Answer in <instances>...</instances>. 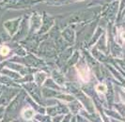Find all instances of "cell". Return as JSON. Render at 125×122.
<instances>
[{"instance_id": "6da1fadb", "label": "cell", "mask_w": 125, "mask_h": 122, "mask_svg": "<svg viewBox=\"0 0 125 122\" xmlns=\"http://www.w3.org/2000/svg\"><path fill=\"white\" fill-rule=\"evenodd\" d=\"M78 71H79V76H80V78L83 80V82H88V79H89V73H88V69H87V67L79 68Z\"/></svg>"}, {"instance_id": "7a4b0ae2", "label": "cell", "mask_w": 125, "mask_h": 122, "mask_svg": "<svg viewBox=\"0 0 125 122\" xmlns=\"http://www.w3.org/2000/svg\"><path fill=\"white\" fill-rule=\"evenodd\" d=\"M96 91L99 93H104L106 92V85L104 84H99L96 85Z\"/></svg>"}, {"instance_id": "3957f363", "label": "cell", "mask_w": 125, "mask_h": 122, "mask_svg": "<svg viewBox=\"0 0 125 122\" xmlns=\"http://www.w3.org/2000/svg\"><path fill=\"white\" fill-rule=\"evenodd\" d=\"M33 115H34V112H33L31 109L25 110V112H24V114H23V116H25L26 119H30L32 116H33Z\"/></svg>"}, {"instance_id": "277c9868", "label": "cell", "mask_w": 125, "mask_h": 122, "mask_svg": "<svg viewBox=\"0 0 125 122\" xmlns=\"http://www.w3.org/2000/svg\"><path fill=\"white\" fill-rule=\"evenodd\" d=\"M9 48L7 47V46H3L2 48L0 49V54L2 55H7L8 54H9Z\"/></svg>"}, {"instance_id": "5b68a950", "label": "cell", "mask_w": 125, "mask_h": 122, "mask_svg": "<svg viewBox=\"0 0 125 122\" xmlns=\"http://www.w3.org/2000/svg\"><path fill=\"white\" fill-rule=\"evenodd\" d=\"M121 39H122L123 41H125V31L121 33Z\"/></svg>"}]
</instances>
